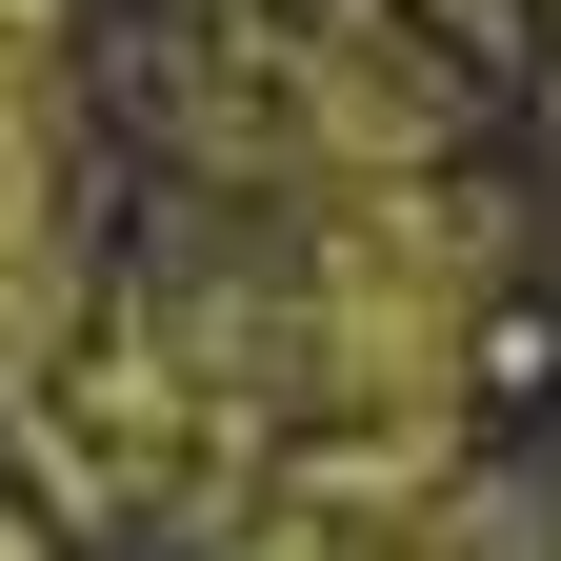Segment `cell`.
Here are the masks:
<instances>
[{
  "label": "cell",
  "mask_w": 561,
  "mask_h": 561,
  "mask_svg": "<svg viewBox=\"0 0 561 561\" xmlns=\"http://www.w3.org/2000/svg\"><path fill=\"white\" fill-rule=\"evenodd\" d=\"M60 140H41V81L0 101V381H41V341H60Z\"/></svg>",
  "instance_id": "1"
}]
</instances>
